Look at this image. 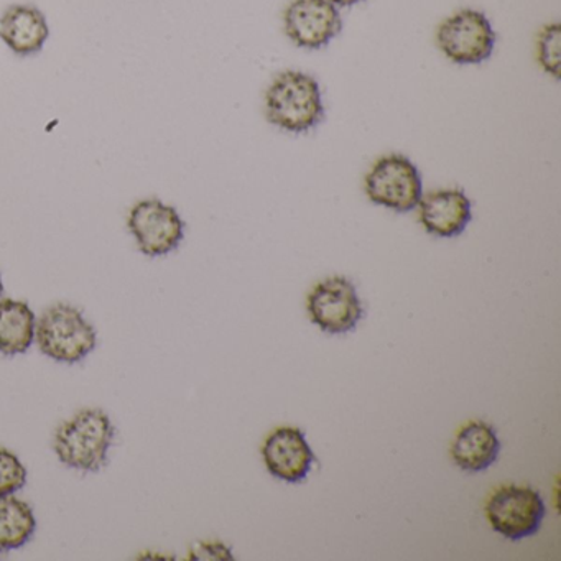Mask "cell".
Returning <instances> with one entry per match:
<instances>
[{
	"label": "cell",
	"mask_w": 561,
	"mask_h": 561,
	"mask_svg": "<svg viewBox=\"0 0 561 561\" xmlns=\"http://www.w3.org/2000/svg\"><path fill=\"white\" fill-rule=\"evenodd\" d=\"M334 5H341V8H350V5L359 4L363 0H331Z\"/></svg>",
	"instance_id": "19"
},
{
	"label": "cell",
	"mask_w": 561,
	"mask_h": 561,
	"mask_svg": "<svg viewBox=\"0 0 561 561\" xmlns=\"http://www.w3.org/2000/svg\"><path fill=\"white\" fill-rule=\"evenodd\" d=\"M449 453L462 471L481 472L497 461L501 442L494 426L472 420L458 430Z\"/></svg>",
	"instance_id": "12"
},
{
	"label": "cell",
	"mask_w": 561,
	"mask_h": 561,
	"mask_svg": "<svg viewBox=\"0 0 561 561\" xmlns=\"http://www.w3.org/2000/svg\"><path fill=\"white\" fill-rule=\"evenodd\" d=\"M4 294V284H2V277H0V297Z\"/></svg>",
	"instance_id": "20"
},
{
	"label": "cell",
	"mask_w": 561,
	"mask_h": 561,
	"mask_svg": "<svg viewBox=\"0 0 561 561\" xmlns=\"http://www.w3.org/2000/svg\"><path fill=\"white\" fill-rule=\"evenodd\" d=\"M48 35L47 19L34 5H12L0 18V38L21 57L38 54Z\"/></svg>",
	"instance_id": "13"
},
{
	"label": "cell",
	"mask_w": 561,
	"mask_h": 561,
	"mask_svg": "<svg viewBox=\"0 0 561 561\" xmlns=\"http://www.w3.org/2000/svg\"><path fill=\"white\" fill-rule=\"evenodd\" d=\"M262 456L268 472L290 484L307 479L317 461L305 433L297 426H278L268 433L262 445Z\"/></svg>",
	"instance_id": "10"
},
{
	"label": "cell",
	"mask_w": 561,
	"mask_h": 561,
	"mask_svg": "<svg viewBox=\"0 0 561 561\" xmlns=\"http://www.w3.org/2000/svg\"><path fill=\"white\" fill-rule=\"evenodd\" d=\"M188 560H232V553L219 541H199L190 551Z\"/></svg>",
	"instance_id": "18"
},
{
	"label": "cell",
	"mask_w": 561,
	"mask_h": 561,
	"mask_svg": "<svg viewBox=\"0 0 561 561\" xmlns=\"http://www.w3.org/2000/svg\"><path fill=\"white\" fill-rule=\"evenodd\" d=\"M35 527L37 522L31 505L12 495L0 497V551L15 550L27 543Z\"/></svg>",
	"instance_id": "15"
},
{
	"label": "cell",
	"mask_w": 561,
	"mask_h": 561,
	"mask_svg": "<svg viewBox=\"0 0 561 561\" xmlns=\"http://www.w3.org/2000/svg\"><path fill=\"white\" fill-rule=\"evenodd\" d=\"M370 202L397 213H409L423 196L422 176L412 160L400 153L382 157L366 176Z\"/></svg>",
	"instance_id": "5"
},
{
	"label": "cell",
	"mask_w": 561,
	"mask_h": 561,
	"mask_svg": "<svg viewBox=\"0 0 561 561\" xmlns=\"http://www.w3.org/2000/svg\"><path fill=\"white\" fill-rule=\"evenodd\" d=\"M436 42L453 64L478 65L494 51L495 34L482 12L465 9L439 25Z\"/></svg>",
	"instance_id": "6"
},
{
	"label": "cell",
	"mask_w": 561,
	"mask_h": 561,
	"mask_svg": "<svg viewBox=\"0 0 561 561\" xmlns=\"http://www.w3.org/2000/svg\"><path fill=\"white\" fill-rule=\"evenodd\" d=\"M35 340L45 356L73 364L96 347V331L78 308L58 304L48 308L35 324Z\"/></svg>",
	"instance_id": "3"
},
{
	"label": "cell",
	"mask_w": 561,
	"mask_h": 561,
	"mask_svg": "<svg viewBox=\"0 0 561 561\" xmlns=\"http://www.w3.org/2000/svg\"><path fill=\"white\" fill-rule=\"evenodd\" d=\"M114 439V426L100 409L81 410L55 433V453L64 465L78 471L104 468Z\"/></svg>",
	"instance_id": "2"
},
{
	"label": "cell",
	"mask_w": 561,
	"mask_h": 561,
	"mask_svg": "<svg viewBox=\"0 0 561 561\" xmlns=\"http://www.w3.org/2000/svg\"><path fill=\"white\" fill-rule=\"evenodd\" d=\"M420 222L430 234L451 239L462 234L472 219V206L462 190H438L422 196Z\"/></svg>",
	"instance_id": "11"
},
{
	"label": "cell",
	"mask_w": 561,
	"mask_h": 561,
	"mask_svg": "<svg viewBox=\"0 0 561 561\" xmlns=\"http://www.w3.org/2000/svg\"><path fill=\"white\" fill-rule=\"evenodd\" d=\"M35 314L25 301L0 300V353H27L35 340Z\"/></svg>",
	"instance_id": "14"
},
{
	"label": "cell",
	"mask_w": 561,
	"mask_h": 561,
	"mask_svg": "<svg viewBox=\"0 0 561 561\" xmlns=\"http://www.w3.org/2000/svg\"><path fill=\"white\" fill-rule=\"evenodd\" d=\"M268 123L291 134L308 133L324 119L318 81L301 71H285L265 93Z\"/></svg>",
	"instance_id": "1"
},
{
	"label": "cell",
	"mask_w": 561,
	"mask_h": 561,
	"mask_svg": "<svg viewBox=\"0 0 561 561\" xmlns=\"http://www.w3.org/2000/svg\"><path fill=\"white\" fill-rule=\"evenodd\" d=\"M561 32L560 25L551 24L538 37V61L545 71L560 77Z\"/></svg>",
	"instance_id": "17"
},
{
	"label": "cell",
	"mask_w": 561,
	"mask_h": 561,
	"mask_svg": "<svg viewBox=\"0 0 561 561\" xmlns=\"http://www.w3.org/2000/svg\"><path fill=\"white\" fill-rule=\"evenodd\" d=\"M27 482V469L8 449H0V497L21 491Z\"/></svg>",
	"instance_id": "16"
},
{
	"label": "cell",
	"mask_w": 561,
	"mask_h": 561,
	"mask_svg": "<svg viewBox=\"0 0 561 561\" xmlns=\"http://www.w3.org/2000/svg\"><path fill=\"white\" fill-rule=\"evenodd\" d=\"M284 21L288 38L308 50L327 47L343 28L340 11L331 0H294Z\"/></svg>",
	"instance_id": "9"
},
{
	"label": "cell",
	"mask_w": 561,
	"mask_h": 561,
	"mask_svg": "<svg viewBox=\"0 0 561 561\" xmlns=\"http://www.w3.org/2000/svg\"><path fill=\"white\" fill-rule=\"evenodd\" d=\"M308 314L324 333L344 334L356 330L364 308L353 282L346 277H330L314 285L308 295Z\"/></svg>",
	"instance_id": "7"
},
{
	"label": "cell",
	"mask_w": 561,
	"mask_h": 561,
	"mask_svg": "<svg viewBox=\"0 0 561 561\" xmlns=\"http://www.w3.org/2000/svg\"><path fill=\"white\" fill-rule=\"evenodd\" d=\"M127 226L140 251L150 257L175 251L185 232V225L176 209L160 199L137 203L130 209Z\"/></svg>",
	"instance_id": "8"
},
{
	"label": "cell",
	"mask_w": 561,
	"mask_h": 561,
	"mask_svg": "<svg viewBox=\"0 0 561 561\" xmlns=\"http://www.w3.org/2000/svg\"><path fill=\"white\" fill-rule=\"evenodd\" d=\"M484 511L492 530L507 540L518 541L540 530L547 507L535 489L507 484L489 495Z\"/></svg>",
	"instance_id": "4"
}]
</instances>
